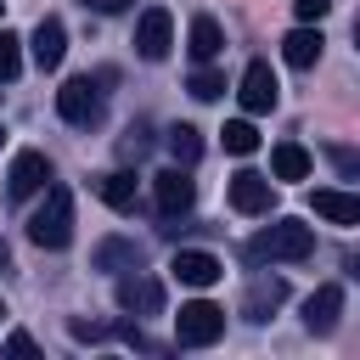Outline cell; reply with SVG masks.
<instances>
[{
    "mask_svg": "<svg viewBox=\"0 0 360 360\" xmlns=\"http://www.w3.org/2000/svg\"><path fill=\"white\" fill-rule=\"evenodd\" d=\"M281 304H287V281H281V276H259V281L248 287V298H242V315H248V321H270Z\"/></svg>",
    "mask_w": 360,
    "mask_h": 360,
    "instance_id": "obj_15",
    "label": "cell"
},
{
    "mask_svg": "<svg viewBox=\"0 0 360 360\" xmlns=\"http://www.w3.org/2000/svg\"><path fill=\"white\" fill-rule=\"evenodd\" d=\"M270 202H276V186L264 174H253V169L231 174V208L236 214H270Z\"/></svg>",
    "mask_w": 360,
    "mask_h": 360,
    "instance_id": "obj_10",
    "label": "cell"
},
{
    "mask_svg": "<svg viewBox=\"0 0 360 360\" xmlns=\"http://www.w3.org/2000/svg\"><path fill=\"white\" fill-rule=\"evenodd\" d=\"M321 45H326V39H321V28H315V22H304V28H292V34L281 39V56H287V68H298V73H304V68H315V62H321Z\"/></svg>",
    "mask_w": 360,
    "mask_h": 360,
    "instance_id": "obj_16",
    "label": "cell"
},
{
    "mask_svg": "<svg viewBox=\"0 0 360 360\" xmlns=\"http://www.w3.org/2000/svg\"><path fill=\"white\" fill-rule=\"evenodd\" d=\"M0 315H6V304H0Z\"/></svg>",
    "mask_w": 360,
    "mask_h": 360,
    "instance_id": "obj_31",
    "label": "cell"
},
{
    "mask_svg": "<svg viewBox=\"0 0 360 360\" xmlns=\"http://www.w3.org/2000/svg\"><path fill=\"white\" fill-rule=\"evenodd\" d=\"M152 202H158L163 219H180V214H191V202H197V180L174 163V169L152 174Z\"/></svg>",
    "mask_w": 360,
    "mask_h": 360,
    "instance_id": "obj_7",
    "label": "cell"
},
{
    "mask_svg": "<svg viewBox=\"0 0 360 360\" xmlns=\"http://www.w3.org/2000/svg\"><path fill=\"white\" fill-rule=\"evenodd\" d=\"M169 270H174V281H180V287H197V292H202V287H214V281L225 276V264H219L214 253H202V248H180Z\"/></svg>",
    "mask_w": 360,
    "mask_h": 360,
    "instance_id": "obj_11",
    "label": "cell"
},
{
    "mask_svg": "<svg viewBox=\"0 0 360 360\" xmlns=\"http://www.w3.org/2000/svg\"><path fill=\"white\" fill-rule=\"evenodd\" d=\"M315 214L332 219V225H360V197H354V191H332V186H321V191H315Z\"/></svg>",
    "mask_w": 360,
    "mask_h": 360,
    "instance_id": "obj_18",
    "label": "cell"
},
{
    "mask_svg": "<svg viewBox=\"0 0 360 360\" xmlns=\"http://www.w3.org/2000/svg\"><path fill=\"white\" fill-rule=\"evenodd\" d=\"M332 163L343 169V180H354V174H360V158H354L349 146H332Z\"/></svg>",
    "mask_w": 360,
    "mask_h": 360,
    "instance_id": "obj_26",
    "label": "cell"
},
{
    "mask_svg": "<svg viewBox=\"0 0 360 360\" xmlns=\"http://www.w3.org/2000/svg\"><path fill=\"white\" fill-rule=\"evenodd\" d=\"M315 253V231L304 225V219H276V225H264L253 242H248V259L253 264H298V259H309Z\"/></svg>",
    "mask_w": 360,
    "mask_h": 360,
    "instance_id": "obj_1",
    "label": "cell"
},
{
    "mask_svg": "<svg viewBox=\"0 0 360 360\" xmlns=\"http://www.w3.org/2000/svg\"><path fill=\"white\" fill-rule=\"evenodd\" d=\"M90 186H96V197H101L107 208H118V214H129V208H135V197H141L129 169H112V174H101V180H90Z\"/></svg>",
    "mask_w": 360,
    "mask_h": 360,
    "instance_id": "obj_17",
    "label": "cell"
},
{
    "mask_svg": "<svg viewBox=\"0 0 360 360\" xmlns=\"http://www.w3.org/2000/svg\"><path fill=\"white\" fill-rule=\"evenodd\" d=\"M141 264H146V248H141L135 236H107V242L96 248V270L124 276V270H141Z\"/></svg>",
    "mask_w": 360,
    "mask_h": 360,
    "instance_id": "obj_14",
    "label": "cell"
},
{
    "mask_svg": "<svg viewBox=\"0 0 360 360\" xmlns=\"http://www.w3.org/2000/svg\"><path fill=\"white\" fill-rule=\"evenodd\" d=\"M169 45H174V17H169L163 6H146V11L135 17V56H141V62H163Z\"/></svg>",
    "mask_w": 360,
    "mask_h": 360,
    "instance_id": "obj_5",
    "label": "cell"
},
{
    "mask_svg": "<svg viewBox=\"0 0 360 360\" xmlns=\"http://www.w3.org/2000/svg\"><path fill=\"white\" fill-rule=\"evenodd\" d=\"M186 51H191L197 62H214V56L225 51V28H219L214 17H191V34H186Z\"/></svg>",
    "mask_w": 360,
    "mask_h": 360,
    "instance_id": "obj_19",
    "label": "cell"
},
{
    "mask_svg": "<svg viewBox=\"0 0 360 360\" xmlns=\"http://www.w3.org/2000/svg\"><path fill=\"white\" fill-rule=\"evenodd\" d=\"M56 112H62V124L90 129V124H101V90H96L90 79H68V84L56 90Z\"/></svg>",
    "mask_w": 360,
    "mask_h": 360,
    "instance_id": "obj_6",
    "label": "cell"
},
{
    "mask_svg": "<svg viewBox=\"0 0 360 360\" xmlns=\"http://www.w3.org/2000/svg\"><path fill=\"white\" fill-rule=\"evenodd\" d=\"M186 90H191L197 101H219V96H225V73H214V68L202 62V68L191 73V84H186Z\"/></svg>",
    "mask_w": 360,
    "mask_h": 360,
    "instance_id": "obj_23",
    "label": "cell"
},
{
    "mask_svg": "<svg viewBox=\"0 0 360 360\" xmlns=\"http://www.w3.org/2000/svg\"><path fill=\"white\" fill-rule=\"evenodd\" d=\"M6 259H11V253H6V242H0V270H6Z\"/></svg>",
    "mask_w": 360,
    "mask_h": 360,
    "instance_id": "obj_30",
    "label": "cell"
},
{
    "mask_svg": "<svg viewBox=\"0 0 360 360\" xmlns=\"http://www.w3.org/2000/svg\"><path fill=\"white\" fill-rule=\"evenodd\" d=\"M28 242L45 248V253L73 242V197H68V186H45V202L28 214Z\"/></svg>",
    "mask_w": 360,
    "mask_h": 360,
    "instance_id": "obj_2",
    "label": "cell"
},
{
    "mask_svg": "<svg viewBox=\"0 0 360 360\" xmlns=\"http://www.w3.org/2000/svg\"><path fill=\"white\" fill-rule=\"evenodd\" d=\"M338 315H343V287H338V281H326V287H315V292L304 298V326H309L315 338L338 332Z\"/></svg>",
    "mask_w": 360,
    "mask_h": 360,
    "instance_id": "obj_12",
    "label": "cell"
},
{
    "mask_svg": "<svg viewBox=\"0 0 360 360\" xmlns=\"http://www.w3.org/2000/svg\"><path fill=\"white\" fill-rule=\"evenodd\" d=\"M0 6H6V0H0Z\"/></svg>",
    "mask_w": 360,
    "mask_h": 360,
    "instance_id": "obj_32",
    "label": "cell"
},
{
    "mask_svg": "<svg viewBox=\"0 0 360 360\" xmlns=\"http://www.w3.org/2000/svg\"><path fill=\"white\" fill-rule=\"evenodd\" d=\"M112 298H118L124 315H158V309H163V281H152V276H141V270H124L118 287H112Z\"/></svg>",
    "mask_w": 360,
    "mask_h": 360,
    "instance_id": "obj_8",
    "label": "cell"
},
{
    "mask_svg": "<svg viewBox=\"0 0 360 360\" xmlns=\"http://www.w3.org/2000/svg\"><path fill=\"white\" fill-rule=\"evenodd\" d=\"M219 141H225V152H231V158H248V152H259V129H253L248 118H231V124L219 129Z\"/></svg>",
    "mask_w": 360,
    "mask_h": 360,
    "instance_id": "obj_22",
    "label": "cell"
},
{
    "mask_svg": "<svg viewBox=\"0 0 360 360\" xmlns=\"http://www.w3.org/2000/svg\"><path fill=\"white\" fill-rule=\"evenodd\" d=\"M292 11H298L304 22H321V17L332 11V0H292Z\"/></svg>",
    "mask_w": 360,
    "mask_h": 360,
    "instance_id": "obj_25",
    "label": "cell"
},
{
    "mask_svg": "<svg viewBox=\"0 0 360 360\" xmlns=\"http://www.w3.org/2000/svg\"><path fill=\"white\" fill-rule=\"evenodd\" d=\"M17 73H22V39L0 28V79H17Z\"/></svg>",
    "mask_w": 360,
    "mask_h": 360,
    "instance_id": "obj_24",
    "label": "cell"
},
{
    "mask_svg": "<svg viewBox=\"0 0 360 360\" xmlns=\"http://www.w3.org/2000/svg\"><path fill=\"white\" fill-rule=\"evenodd\" d=\"M236 96H242V107H248V112H270V107H276V96H281V84H276L270 62H248V68H242Z\"/></svg>",
    "mask_w": 360,
    "mask_h": 360,
    "instance_id": "obj_9",
    "label": "cell"
},
{
    "mask_svg": "<svg viewBox=\"0 0 360 360\" xmlns=\"http://www.w3.org/2000/svg\"><path fill=\"white\" fill-rule=\"evenodd\" d=\"M146 152V124H135L129 135H124V158H141Z\"/></svg>",
    "mask_w": 360,
    "mask_h": 360,
    "instance_id": "obj_27",
    "label": "cell"
},
{
    "mask_svg": "<svg viewBox=\"0 0 360 360\" xmlns=\"http://www.w3.org/2000/svg\"><path fill=\"white\" fill-rule=\"evenodd\" d=\"M84 6H96V11H129L135 0H84Z\"/></svg>",
    "mask_w": 360,
    "mask_h": 360,
    "instance_id": "obj_29",
    "label": "cell"
},
{
    "mask_svg": "<svg viewBox=\"0 0 360 360\" xmlns=\"http://www.w3.org/2000/svg\"><path fill=\"white\" fill-rule=\"evenodd\" d=\"M219 338H225V309L219 304H208V298L180 304V315H174V343L180 349H208Z\"/></svg>",
    "mask_w": 360,
    "mask_h": 360,
    "instance_id": "obj_3",
    "label": "cell"
},
{
    "mask_svg": "<svg viewBox=\"0 0 360 360\" xmlns=\"http://www.w3.org/2000/svg\"><path fill=\"white\" fill-rule=\"evenodd\" d=\"M6 354H22V360H28V354H39V349H34L28 332H11V338H6Z\"/></svg>",
    "mask_w": 360,
    "mask_h": 360,
    "instance_id": "obj_28",
    "label": "cell"
},
{
    "mask_svg": "<svg viewBox=\"0 0 360 360\" xmlns=\"http://www.w3.org/2000/svg\"><path fill=\"white\" fill-rule=\"evenodd\" d=\"M45 186H51V158L34 152V146H22V152L11 158V169H6V197H11V202H28V197L45 191Z\"/></svg>",
    "mask_w": 360,
    "mask_h": 360,
    "instance_id": "obj_4",
    "label": "cell"
},
{
    "mask_svg": "<svg viewBox=\"0 0 360 360\" xmlns=\"http://www.w3.org/2000/svg\"><path fill=\"white\" fill-rule=\"evenodd\" d=\"M169 158H174L180 169H191V163L202 158V135H197L191 124H174V129H169Z\"/></svg>",
    "mask_w": 360,
    "mask_h": 360,
    "instance_id": "obj_21",
    "label": "cell"
},
{
    "mask_svg": "<svg viewBox=\"0 0 360 360\" xmlns=\"http://www.w3.org/2000/svg\"><path fill=\"white\" fill-rule=\"evenodd\" d=\"M34 62L45 68V73H56L62 68V56H68V28H62V17H39V28H34Z\"/></svg>",
    "mask_w": 360,
    "mask_h": 360,
    "instance_id": "obj_13",
    "label": "cell"
},
{
    "mask_svg": "<svg viewBox=\"0 0 360 360\" xmlns=\"http://www.w3.org/2000/svg\"><path fill=\"white\" fill-rule=\"evenodd\" d=\"M270 174H276V180H304V174H309V152H304L298 141H281V146L270 152Z\"/></svg>",
    "mask_w": 360,
    "mask_h": 360,
    "instance_id": "obj_20",
    "label": "cell"
}]
</instances>
